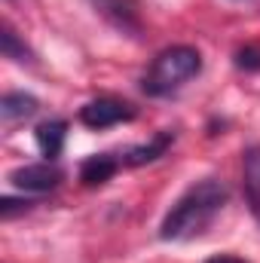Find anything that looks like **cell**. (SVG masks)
<instances>
[{"mask_svg":"<svg viewBox=\"0 0 260 263\" xmlns=\"http://www.w3.org/2000/svg\"><path fill=\"white\" fill-rule=\"evenodd\" d=\"M236 65L245 67V70H257V67H260V49H254V46H248V49H239V55H236Z\"/></svg>","mask_w":260,"mask_h":263,"instance_id":"12","label":"cell"},{"mask_svg":"<svg viewBox=\"0 0 260 263\" xmlns=\"http://www.w3.org/2000/svg\"><path fill=\"white\" fill-rule=\"evenodd\" d=\"M132 117H135V107L120 98H95L80 110V120L89 129H110V126L129 123Z\"/></svg>","mask_w":260,"mask_h":263,"instance_id":"3","label":"cell"},{"mask_svg":"<svg viewBox=\"0 0 260 263\" xmlns=\"http://www.w3.org/2000/svg\"><path fill=\"white\" fill-rule=\"evenodd\" d=\"M117 168H120V162H117L110 153H98V156H89V159L80 165V181H83L86 187H98V184L110 181V178L117 175Z\"/></svg>","mask_w":260,"mask_h":263,"instance_id":"8","label":"cell"},{"mask_svg":"<svg viewBox=\"0 0 260 263\" xmlns=\"http://www.w3.org/2000/svg\"><path fill=\"white\" fill-rule=\"evenodd\" d=\"M172 141H175V135H172V132H159L153 141H147V144H141V147L129 150L126 162H129V165H144V162H153V159H159V156L172 147Z\"/></svg>","mask_w":260,"mask_h":263,"instance_id":"10","label":"cell"},{"mask_svg":"<svg viewBox=\"0 0 260 263\" xmlns=\"http://www.w3.org/2000/svg\"><path fill=\"white\" fill-rule=\"evenodd\" d=\"M205 263H245L242 257H233V254H217V257H211V260Z\"/></svg>","mask_w":260,"mask_h":263,"instance_id":"14","label":"cell"},{"mask_svg":"<svg viewBox=\"0 0 260 263\" xmlns=\"http://www.w3.org/2000/svg\"><path fill=\"white\" fill-rule=\"evenodd\" d=\"M9 181L12 187L25 190V193H49L59 187L62 181V172L49 162H37V165H18L9 172Z\"/></svg>","mask_w":260,"mask_h":263,"instance_id":"4","label":"cell"},{"mask_svg":"<svg viewBox=\"0 0 260 263\" xmlns=\"http://www.w3.org/2000/svg\"><path fill=\"white\" fill-rule=\"evenodd\" d=\"M34 135H37V147H40V153H43L46 162H49V159H55V156L62 153V147H65L67 123L65 120H46V123L37 126Z\"/></svg>","mask_w":260,"mask_h":263,"instance_id":"9","label":"cell"},{"mask_svg":"<svg viewBox=\"0 0 260 263\" xmlns=\"http://www.w3.org/2000/svg\"><path fill=\"white\" fill-rule=\"evenodd\" d=\"M37 98L34 95H28V92H6L3 95V101H0V120L6 123V126H12V123H22V120H31L34 114H37Z\"/></svg>","mask_w":260,"mask_h":263,"instance_id":"7","label":"cell"},{"mask_svg":"<svg viewBox=\"0 0 260 263\" xmlns=\"http://www.w3.org/2000/svg\"><path fill=\"white\" fill-rule=\"evenodd\" d=\"M92 3H95V6H98V12H101L107 22H114L120 31L135 34V31L141 28L138 3H135V0H92Z\"/></svg>","mask_w":260,"mask_h":263,"instance_id":"5","label":"cell"},{"mask_svg":"<svg viewBox=\"0 0 260 263\" xmlns=\"http://www.w3.org/2000/svg\"><path fill=\"white\" fill-rule=\"evenodd\" d=\"M28 205H31L28 199H25V202H18V199H3V202H0V214H3V217H12L15 211H25Z\"/></svg>","mask_w":260,"mask_h":263,"instance_id":"13","label":"cell"},{"mask_svg":"<svg viewBox=\"0 0 260 263\" xmlns=\"http://www.w3.org/2000/svg\"><path fill=\"white\" fill-rule=\"evenodd\" d=\"M242 178H245L248 205H251L254 217L260 220V144H251V147L242 153Z\"/></svg>","mask_w":260,"mask_h":263,"instance_id":"6","label":"cell"},{"mask_svg":"<svg viewBox=\"0 0 260 263\" xmlns=\"http://www.w3.org/2000/svg\"><path fill=\"white\" fill-rule=\"evenodd\" d=\"M0 49H3V55H6V59H12V62H18V65H25V62L31 65V62H34L31 49L15 37V31H12L9 25H6V28H3V34H0Z\"/></svg>","mask_w":260,"mask_h":263,"instance_id":"11","label":"cell"},{"mask_svg":"<svg viewBox=\"0 0 260 263\" xmlns=\"http://www.w3.org/2000/svg\"><path fill=\"white\" fill-rule=\"evenodd\" d=\"M224 205H227L224 181H217V178L196 181L193 187L169 208V214L162 217L159 236L165 242H187L193 236H202L211 227V220L224 211Z\"/></svg>","mask_w":260,"mask_h":263,"instance_id":"1","label":"cell"},{"mask_svg":"<svg viewBox=\"0 0 260 263\" xmlns=\"http://www.w3.org/2000/svg\"><path fill=\"white\" fill-rule=\"evenodd\" d=\"M202 70V55L193 46H172V49H162L150 70L144 73V92L153 95V98H162V95H172L178 92L184 83H190L196 73Z\"/></svg>","mask_w":260,"mask_h":263,"instance_id":"2","label":"cell"}]
</instances>
